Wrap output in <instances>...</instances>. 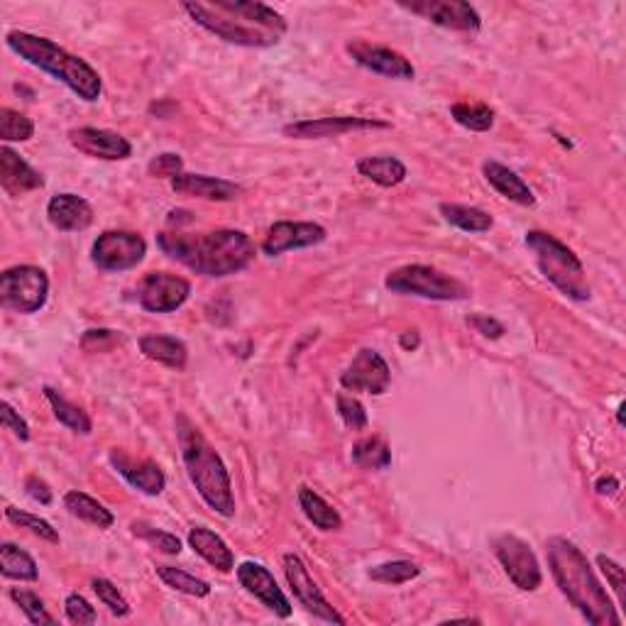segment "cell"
<instances>
[{
    "mask_svg": "<svg viewBox=\"0 0 626 626\" xmlns=\"http://www.w3.org/2000/svg\"><path fill=\"white\" fill-rule=\"evenodd\" d=\"M159 250L201 277L225 279L243 272L255 262V243L243 230H211V233H159Z\"/></svg>",
    "mask_w": 626,
    "mask_h": 626,
    "instance_id": "1",
    "label": "cell"
},
{
    "mask_svg": "<svg viewBox=\"0 0 626 626\" xmlns=\"http://www.w3.org/2000/svg\"><path fill=\"white\" fill-rule=\"evenodd\" d=\"M546 556L560 592L592 626H619L622 617L597 580L590 560L568 538L556 536L546 543Z\"/></svg>",
    "mask_w": 626,
    "mask_h": 626,
    "instance_id": "2",
    "label": "cell"
},
{
    "mask_svg": "<svg viewBox=\"0 0 626 626\" xmlns=\"http://www.w3.org/2000/svg\"><path fill=\"white\" fill-rule=\"evenodd\" d=\"M5 45L30 67L45 71V74L62 81L81 101L93 103L101 98L103 81L98 71L81 57H74L64 47H59L57 42L47 40V37L30 35V32L23 30H13L5 35Z\"/></svg>",
    "mask_w": 626,
    "mask_h": 626,
    "instance_id": "3",
    "label": "cell"
},
{
    "mask_svg": "<svg viewBox=\"0 0 626 626\" xmlns=\"http://www.w3.org/2000/svg\"><path fill=\"white\" fill-rule=\"evenodd\" d=\"M177 436L181 460H184L189 480L194 482L199 497L213 512L230 519L235 514L233 482H230L228 468H225L221 455L184 414L177 419Z\"/></svg>",
    "mask_w": 626,
    "mask_h": 626,
    "instance_id": "4",
    "label": "cell"
},
{
    "mask_svg": "<svg viewBox=\"0 0 626 626\" xmlns=\"http://www.w3.org/2000/svg\"><path fill=\"white\" fill-rule=\"evenodd\" d=\"M526 247L534 252L538 272L573 301L590 299V284H587L585 267L580 257L568 245L560 243L556 235L543 230H529L524 238Z\"/></svg>",
    "mask_w": 626,
    "mask_h": 626,
    "instance_id": "5",
    "label": "cell"
},
{
    "mask_svg": "<svg viewBox=\"0 0 626 626\" xmlns=\"http://www.w3.org/2000/svg\"><path fill=\"white\" fill-rule=\"evenodd\" d=\"M181 8L191 15L196 25H201L203 30H208L218 40L228 42V45L272 47L279 42V37L267 32L265 27L250 23L243 15L230 10L225 0H216V3H184Z\"/></svg>",
    "mask_w": 626,
    "mask_h": 626,
    "instance_id": "6",
    "label": "cell"
},
{
    "mask_svg": "<svg viewBox=\"0 0 626 626\" xmlns=\"http://www.w3.org/2000/svg\"><path fill=\"white\" fill-rule=\"evenodd\" d=\"M384 287L392 294L419 296L428 301H463L470 296V289L460 279L428 265H404L394 269L384 279Z\"/></svg>",
    "mask_w": 626,
    "mask_h": 626,
    "instance_id": "7",
    "label": "cell"
},
{
    "mask_svg": "<svg viewBox=\"0 0 626 626\" xmlns=\"http://www.w3.org/2000/svg\"><path fill=\"white\" fill-rule=\"evenodd\" d=\"M49 299V277L45 269L35 265L10 267L0 274V301L8 311L37 313L45 309Z\"/></svg>",
    "mask_w": 626,
    "mask_h": 626,
    "instance_id": "8",
    "label": "cell"
},
{
    "mask_svg": "<svg viewBox=\"0 0 626 626\" xmlns=\"http://www.w3.org/2000/svg\"><path fill=\"white\" fill-rule=\"evenodd\" d=\"M147 243L133 230H106L91 247V262L101 272H128L145 260Z\"/></svg>",
    "mask_w": 626,
    "mask_h": 626,
    "instance_id": "9",
    "label": "cell"
},
{
    "mask_svg": "<svg viewBox=\"0 0 626 626\" xmlns=\"http://www.w3.org/2000/svg\"><path fill=\"white\" fill-rule=\"evenodd\" d=\"M492 548H494V556H497L499 563H502L504 573L509 575V580H512L519 590L534 592L541 587V582H543L541 565H538L536 553L531 551V546L524 541V538L502 534L494 538Z\"/></svg>",
    "mask_w": 626,
    "mask_h": 626,
    "instance_id": "10",
    "label": "cell"
},
{
    "mask_svg": "<svg viewBox=\"0 0 626 626\" xmlns=\"http://www.w3.org/2000/svg\"><path fill=\"white\" fill-rule=\"evenodd\" d=\"M399 8L453 32H477L482 18L465 0H399Z\"/></svg>",
    "mask_w": 626,
    "mask_h": 626,
    "instance_id": "11",
    "label": "cell"
},
{
    "mask_svg": "<svg viewBox=\"0 0 626 626\" xmlns=\"http://www.w3.org/2000/svg\"><path fill=\"white\" fill-rule=\"evenodd\" d=\"M282 563H284V575H287L291 592H294L296 600L304 604L306 612L313 614V617L323 619V622L345 624L343 614H338L336 609H333V604L323 597L321 590H318V585L313 582L304 560L296 556V553H287V556L282 558Z\"/></svg>",
    "mask_w": 626,
    "mask_h": 626,
    "instance_id": "12",
    "label": "cell"
},
{
    "mask_svg": "<svg viewBox=\"0 0 626 626\" xmlns=\"http://www.w3.org/2000/svg\"><path fill=\"white\" fill-rule=\"evenodd\" d=\"M389 384H392V370L387 360L372 348H362L340 375V387L348 392L372 394V397H382Z\"/></svg>",
    "mask_w": 626,
    "mask_h": 626,
    "instance_id": "13",
    "label": "cell"
},
{
    "mask_svg": "<svg viewBox=\"0 0 626 626\" xmlns=\"http://www.w3.org/2000/svg\"><path fill=\"white\" fill-rule=\"evenodd\" d=\"M191 284L169 272H150L140 282L137 301L150 313H172L189 301Z\"/></svg>",
    "mask_w": 626,
    "mask_h": 626,
    "instance_id": "14",
    "label": "cell"
},
{
    "mask_svg": "<svg viewBox=\"0 0 626 626\" xmlns=\"http://www.w3.org/2000/svg\"><path fill=\"white\" fill-rule=\"evenodd\" d=\"M392 123L377 118H358V115H336V118H313L299 123L284 125V137L291 140H323V137H338L358 130H387Z\"/></svg>",
    "mask_w": 626,
    "mask_h": 626,
    "instance_id": "15",
    "label": "cell"
},
{
    "mask_svg": "<svg viewBox=\"0 0 626 626\" xmlns=\"http://www.w3.org/2000/svg\"><path fill=\"white\" fill-rule=\"evenodd\" d=\"M348 54L353 57L355 64H360L362 69L372 71V74L384 76V79H397V81H411L416 76L414 64L399 54L397 49H389L382 45H370V42H348L345 45Z\"/></svg>",
    "mask_w": 626,
    "mask_h": 626,
    "instance_id": "16",
    "label": "cell"
},
{
    "mask_svg": "<svg viewBox=\"0 0 626 626\" xmlns=\"http://www.w3.org/2000/svg\"><path fill=\"white\" fill-rule=\"evenodd\" d=\"M328 238L326 228L309 221H277L267 230L262 240V252L267 257H279L284 252L301 250V247L321 245Z\"/></svg>",
    "mask_w": 626,
    "mask_h": 626,
    "instance_id": "17",
    "label": "cell"
},
{
    "mask_svg": "<svg viewBox=\"0 0 626 626\" xmlns=\"http://www.w3.org/2000/svg\"><path fill=\"white\" fill-rule=\"evenodd\" d=\"M238 582L250 592L255 600H260L269 612H274L277 617L287 619L291 614V602L287 600V595L282 592V587L274 580L272 570L265 568L262 563H255V560H245V563L238 565Z\"/></svg>",
    "mask_w": 626,
    "mask_h": 626,
    "instance_id": "18",
    "label": "cell"
},
{
    "mask_svg": "<svg viewBox=\"0 0 626 626\" xmlns=\"http://www.w3.org/2000/svg\"><path fill=\"white\" fill-rule=\"evenodd\" d=\"M69 142L81 155L106 162H120L133 155V145L123 135L103 128H74L69 130Z\"/></svg>",
    "mask_w": 626,
    "mask_h": 626,
    "instance_id": "19",
    "label": "cell"
},
{
    "mask_svg": "<svg viewBox=\"0 0 626 626\" xmlns=\"http://www.w3.org/2000/svg\"><path fill=\"white\" fill-rule=\"evenodd\" d=\"M111 465L120 475L125 477L130 487H135L137 492L147 494V497H159L167 487V477L155 460L140 458L135 460L133 455H128L125 450H111Z\"/></svg>",
    "mask_w": 626,
    "mask_h": 626,
    "instance_id": "20",
    "label": "cell"
},
{
    "mask_svg": "<svg viewBox=\"0 0 626 626\" xmlns=\"http://www.w3.org/2000/svg\"><path fill=\"white\" fill-rule=\"evenodd\" d=\"M172 191L179 196H189V199H201V201H233L243 194V186L235 184V181L218 179V177H206V174H184L172 179Z\"/></svg>",
    "mask_w": 626,
    "mask_h": 626,
    "instance_id": "21",
    "label": "cell"
},
{
    "mask_svg": "<svg viewBox=\"0 0 626 626\" xmlns=\"http://www.w3.org/2000/svg\"><path fill=\"white\" fill-rule=\"evenodd\" d=\"M47 218L59 233H81L91 228L93 208L89 201L76 194H57L47 203Z\"/></svg>",
    "mask_w": 626,
    "mask_h": 626,
    "instance_id": "22",
    "label": "cell"
},
{
    "mask_svg": "<svg viewBox=\"0 0 626 626\" xmlns=\"http://www.w3.org/2000/svg\"><path fill=\"white\" fill-rule=\"evenodd\" d=\"M0 186L8 196H25L45 186V179L10 147L0 150Z\"/></svg>",
    "mask_w": 626,
    "mask_h": 626,
    "instance_id": "23",
    "label": "cell"
},
{
    "mask_svg": "<svg viewBox=\"0 0 626 626\" xmlns=\"http://www.w3.org/2000/svg\"><path fill=\"white\" fill-rule=\"evenodd\" d=\"M482 174H485L487 184H490L497 194H502L504 199L519 203V206H534L536 203L531 186L526 184L514 169L504 167V164L494 162V159H487V162L482 164Z\"/></svg>",
    "mask_w": 626,
    "mask_h": 626,
    "instance_id": "24",
    "label": "cell"
},
{
    "mask_svg": "<svg viewBox=\"0 0 626 626\" xmlns=\"http://www.w3.org/2000/svg\"><path fill=\"white\" fill-rule=\"evenodd\" d=\"M189 546L196 556H201L208 565H213L221 573H230L235 568V556L216 531L206 529V526H194L189 531Z\"/></svg>",
    "mask_w": 626,
    "mask_h": 626,
    "instance_id": "25",
    "label": "cell"
},
{
    "mask_svg": "<svg viewBox=\"0 0 626 626\" xmlns=\"http://www.w3.org/2000/svg\"><path fill=\"white\" fill-rule=\"evenodd\" d=\"M140 353L147 360L167 365L172 370H184L189 362V350L174 336H142L140 338Z\"/></svg>",
    "mask_w": 626,
    "mask_h": 626,
    "instance_id": "26",
    "label": "cell"
},
{
    "mask_svg": "<svg viewBox=\"0 0 626 626\" xmlns=\"http://www.w3.org/2000/svg\"><path fill=\"white\" fill-rule=\"evenodd\" d=\"M358 172L365 179L375 181L382 189H394L406 179V164L402 159L380 155V157H365L358 162Z\"/></svg>",
    "mask_w": 626,
    "mask_h": 626,
    "instance_id": "27",
    "label": "cell"
},
{
    "mask_svg": "<svg viewBox=\"0 0 626 626\" xmlns=\"http://www.w3.org/2000/svg\"><path fill=\"white\" fill-rule=\"evenodd\" d=\"M64 507L69 509L71 516H76V519L86 521V524L91 526H98V529H111L115 524V516L111 509L103 507L98 499L89 497L86 492L71 490L64 494Z\"/></svg>",
    "mask_w": 626,
    "mask_h": 626,
    "instance_id": "28",
    "label": "cell"
},
{
    "mask_svg": "<svg viewBox=\"0 0 626 626\" xmlns=\"http://www.w3.org/2000/svg\"><path fill=\"white\" fill-rule=\"evenodd\" d=\"M443 221L453 225V228L463 230V233H487L494 221L487 211L477 206H465V203H441L438 206Z\"/></svg>",
    "mask_w": 626,
    "mask_h": 626,
    "instance_id": "29",
    "label": "cell"
},
{
    "mask_svg": "<svg viewBox=\"0 0 626 626\" xmlns=\"http://www.w3.org/2000/svg\"><path fill=\"white\" fill-rule=\"evenodd\" d=\"M299 507L316 529L338 531L340 526H343V516H340L321 494L313 492L311 487H299Z\"/></svg>",
    "mask_w": 626,
    "mask_h": 626,
    "instance_id": "30",
    "label": "cell"
},
{
    "mask_svg": "<svg viewBox=\"0 0 626 626\" xmlns=\"http://www.w3.org/2000/svg\"><path fill=\"white\" fill-rule=\"evenodd\" d=\"M0 573H3V578L20 582H35L40 578L35 558L30 553L20 551L15 543H3L0 546Z\"/></svg>",
    "mask_w": 626,
    "mask_h": 626,
    "instance_id": "31",
    "label": "cell"
},
{
    "mask_svg": "<svg viewBox=\"0 0 626 626\" xmlns=\"http://www.w3.org/2000/svg\"><path fill=\"white\" fill-rule=\"evenodd\" d=\"M45 397H47V402L52 404V411H54V416H57L59 424L67 426L69 431L81 433V436H89V433L93 431L91 416L86 414L81 406L71 404L69 399H64L62 394L52 387H45Z\"/></svg>",
    "mask_w": 626,
    "mask_h": 626,
    "instance_id": "32",
    "label": "cell"
},
{
    "mask_svg": "<svg viewBox=\"0 0 626 626\" xmlns=\"http://www.w3.org/2000/svg\"><path fill=\"white\" fill-rule=\"evenodd\" d=\"M450 115H453V120L460 128L472 130V133H487L494 125V111L487 103L477 101L453 103V106H450Z\"/></svg>",
    "mask_w": 626,
    "mask_h": 626,
    "instance_id": "33",
    "label": "cell"
},
{
    "mask_svg": "<svg viewBox=\"0 0 626 626\" xmlns=\"http://www.w3.org/2000/svg\"><path fill=\"white\" fill-rule=\"evenodd\" d=\"M353 463L365 470H387L392 465V450L382 438H362L353 446Z\"/></svg>",
    "mask_w": 626,
    "mask_h": 626,
    "instance_id": "34",
    "label": "cell"
},
{
    "mask_svg": "<svg viewBox=\"0 0 626 626\" xmlns=\"http://www.w3.org/2000/svg\"><path fill=\"white\" fill-rule=\"evenodd\" d=\"M155 570H157L159 580H162L167 587H172V590L184 592V595H191V597L211 595V585H208L206 580L196 578V575L186 573V570L174 568V565H157Z\"/></svg>",
    "mask_w": 626,
    "mask_h": 626,
    "instance_id": "35",
    "label": "cell"
},
{
    "mask_svg": "<svg viewBox=\"0 0 626 626\" xmlns=\"http://www.w3.org/2000/svg\"><path fill=\"white\" fill-rule=\"evenodd\" d=\"M367 575H370V580L380 582V585H404V582L419 578L421 568L411 563V560H392V563L375 565Z\"/></svg>",
    "mask_w": 626,
    "mask_h": 626,
    "instance_id": "36",
    "label": "cell"
},
{
    "mask_svg": "<svg viewBox=\"0 0 626 626\" xmlns=\"http://www.w3.org/2000/svg\"><path fill=\"white\" fill-rule=\"evenodd\" d=\"M35 137V123L13 108H0V140L27 142Z\"/></svg>",
    "mask_w": 626,
    "mask_h": 626,
    "instance_id": "37",
    "label": "cell"
},
{
    "mask_svg": "<svg viewBox=\"0 0 626 626\" xmlns=\"http://www.w3.org/2000/svg\"><path fill=\"white\" fill-rule=\"evenodd\" d=\"M10 600H13L15 604L20 607V612L25 614L27 622L35 624V626H42V624H57V619L52 617V614L47 612L45 602L40 600V597L35 595V592L30 590H20V587H13L10 590Z\"/></svg>",
    "mask_w": 626,
    "mask_h": 626,
    "instance_id": "38",
    "label": "cell"
},
{
    "mask_svg": "<svg viewBox=\"0 0 626 626\" xmlns=\"http://www.w3.org/2000/svg\"><path fill=\"white\" fill-rule=\"evenodd\" d=\"M5 516H8L10 524L20 526V529H27V531H30V534L40 536L42 541L59 543V534H57V529H54V526L49 524V521L40 519V516L27 514V512H20V509H15V507H8V509H5Z\"/></svg>",
    "mask_w": 626,
    "mask_h": 626,
    "instance_id": "39",
    "label": "cell"
},
{
    "mask_svg": "<svg viewBox=\"0 0 626 626\" xmlns=\"http://www.w3.org/2000/svg\"><path fill=\"white\" fill-rule=\"evenodd\" d=\"M91 587H93V592H96L98 600H101L103 607L111 609V614H115V617H130V614H133V607H130L123 595H120L118 587H115L111 580L93 578Z\"/></svg>",
    "mask_w": 626,
    "mask_h": 626,
    "instance_id": "40",
    "label": "cell"
},
{
    "mask_svg": "<svg viewBox=\"0 0 626 626\" xmlns=\"http://www.w3.org/2000/svg\"><path fill=\"white\" fill-rule=\"evenodd\" d=\"M133 534L145 538L147 543H152V546H157L159 551L167 553V556H179L181 553V541L174 534H167V531H159V529H152V526L142 524V521H135L133 526Z\"/></svg>",
    "mask_w": 626,
    "mask_h": 626,
    "instance_id": "41",
    "label": "cell"
},
{
    "mask_svg": "<svg viewBox=\"0 0 626 626\" xmlns=\"http://www.w3.org/2000/svg\"><path fill=\"white\" fill-rule=\"evenodd\" d=\"M338 404V416L343 419V424L350 428V431H365L367 428V411L362 406L360 399L350 397V394H338L336 399Z\"/></svg>",
    "mask_w": 626,
    "mask_h": 626,
    "instance_id": "42",
    "label": "cell"
},
{
    "mask_svg": "<svg viewBox=\"0 0 626 626\" xmlns=\"http://www.w3.org/2000/svg\"><path fill=\"white\" fill-rule=\"evenodd\" d=\"M64 612H67V619L71 624L91 626L98 622L96 607H91V602L84 595H79V592H71L67 600H64Z\"/></svg>",
    "mask_w": 626,
    "mask_h": 626,
    "instance_id": "43",
    "label": "cell"
},
{
    "mask_svg": "<svg viewBox=\"0 0 626 626\" xmlns=\"http://www.w3.org/2000/svg\"><path fill=\"white\" fill-rule=\"evenodd\" d=\"M595 563L600 565V570L604 573V578H607L609 585H612V590L617 592V600H619V604H622V607H624V604H626V595H624L626 575H624V568L617 563V560L602 556V553L595 558Z\"/></svg>",
    "mask_w": 626,
    "mask_h": 626,
    "instance_id": "44",
    "label": "cell"
},
{
    "mask_svg": "<svg viewBox=\"0 0 626 626\" xmlns=\"http://www.w3.org/2000/svg\"><path fill=\"white\" fill-rule=\"evenodd\" d=\"M181 169H184V159H181L179 155H174V152H162V155H157L150 164H147L150 177H157V179L179 177Z\"/></svg>",
    "mask_w": 626,
    "mask_h": 626,
    "instance_id": "45",
    "label": "cell"
},
{
    "mask_svg": "<svg viewBox=\"0 0 626 626\" xmlns=\"http://www.w3.org/2000/svg\"><path fill=\"white\" fill-rule=\"evenodd\" d=\"M113 343H118V333L108 331V328H91V331H86L84 338H81V348L89 350V353L111 348Z\"/></svg>",
    "mask_w": 626,
    "mask_h": 626,
    "instance_id": "46",
    "label": "cell"
},
{
    "mask_svg": "<svg viewBox=\"0 0 626 626\" xmlns=\"http://www.w3.org/2000/svg\"><path fill=\"white\" fill-rule=\"evenodd\" d=\"M3 426H5V431L13 433L18 441H23V443L30 441V426H27V421L13 409V404L10 402H3Z\"/></svg>",
    "mask_w": 626,
    "mask_h": 626,
    "instance_id": "47",
    "label": "cell"
},
{
    "mask_svg": "<svg viewBox=\"0 0 626 626\" xmlns=\"http://www.w3.org/2000/svg\"><path fill=\"white\" fill-rule=\"evenodd\" d=\"M468 326L475 328V331L480 333V336L492 338V340H497V338L504 336V326H502V323H499L497 318L485 316V313H475V316H470V318H468Z\"/></svg>",
    "mask_w": 626,
    "mask_h": 626,
    "instance_id": "48",
    "label": "cell"
},
{
    "mask_svg": "<svg viewBox=\"0 0 626 626\" xmlns=\"http://www.w3.org/2000/svg\"><path fill=\"white\" fill-rule=\"evenodd\" d=\"M25 490H27V494H30L32 499H35V502H40V504H52V490H49V485L45 480H40V477L37 475H30L25 480Z\"/></svg>",
    "mask_w": 626,
    "mask_h": 626,
    "instance_id": "49",
    "label": "cell"
},
{
    "mask_svg": "<svg viewBox=\"0 0 626 626\" xmlns=\"http://www.w3.org/2000/svg\"><path fill=\"white\" fill-rule=\"evenodd\" d=\"M597 494H602V497H612V494H617L619 490V480L617 477H600L595 485Z\"/></svg>",
    "mask_w": 626,
    "mask_h": 626,
    "instance_id": "50",
    "label": "cell"
},
{
    "mask_svg": "<svg viewBox=\"0 0 626 626\" xmlns=\"http://www.w3.org/2000/svg\"><path fill=\"white\" fill-rule=\"evenodd\" d=\"M399 345H402V348H404V350H409V353H411V350H416V348H419V345H421V338H419V333H416V331H409V333H404V336H402V338H399Z\"/></svg>",
    "mask_w": 626,
    "mask_h": 626,
    "instance_id": "51",
    "label": "cell"
},
{
    "mask_svg": "<svg viewBox=\"0 0 626 626\" xmlns=\"http://www.w3.org/2000/svg\"><path fill=\"white\" fill-rule=\"evenodd\" d=\"M617 421H619V426H624V404H619V409H617Z\"/></svg>",
    "mask_w": 626,
    "mask_h": 626,
    "instance_id": "52",
    "label": "cell"
}]
</instances>
